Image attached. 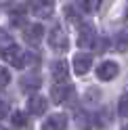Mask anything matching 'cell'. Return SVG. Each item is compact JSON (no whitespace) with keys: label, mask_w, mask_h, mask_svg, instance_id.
<instances>
[{"label":"cell","mask_w":128,"mask_h":130,"mask_svg":"<svg viewBox=\"0 0 128 130\" xmlns=\"http://www.w3.org/2000/svg\"><path fill=\"white\" fill-rule=\"evenodd\" d=\"M0 57L4 61H9L13 67H25V53L21 51L17 44H6V46H0Z\"/></svg>","instance_id":"6da1fadb"},{"label":"cell","mask_w":128,"mask_h":130,"mask_svg":"<svg viewBox=\"0 0 128 130\" xmlns=\"http://www.w3.org/2000/svg\"><path fill=\"white\" fill-rule=\"evenodd\" d=\"M99 99H101V90H99V88H88V90H86V94H84V101L88 103V105L99 103Z\"/></svg>","instance_id":"2e32d148"},{"label":"cell","mask_w":128,"mask_h":130,"mask_svg":"<svg viewBox=\"0 0 128 130\" xmlns=\"http://www.w3.org/2000/svg\"><path fill=\"white\" fill-rule=\"evenodd\" d=\"M51 74H53V78L57 80V82H65V80H67V74H69L67 63L61 61V59L53 61V65H51Z\"/></svg>","instance_id":"8fae6325"},{"label":"cell","mask_w":128,"mask_h":130,"mask_svg":"<svg viewBox=\"0 0 128 130\" xmlns=\"http://www.w3.org/2000/svg\"><path fill=\"white\" fill-rule=\"evenodd\" d=\"M111 118H114V116H111V109H101L97 113V124L99 126H107L111 122Z\"/></svg>","instance_id":"ac0fdd59"},{"label":"cell","mask_w":128,"mask_h":130,"mask_svg":"<svg viewBox=\"0 0 128 130\" xmlns=\"http://www.w3.org/2000/svg\"><path fill=\"white\" fill-rule=\"evenodd\" d=\"M71 94H74V86H69L65 82H59L51 88V96H53L55 103H65Z\"/></svg>","instance_id":"8992f818"},{"label":"cell","mask_w":128,"mask_h":130,"mask_svg":"<svg viewBox=\"0 0 128 130\" xmlns=\"http://www.w3.org/2000/svg\"><path fill=\"white\" fill-rule=\"evenodd\" d=\"M90 67H92V57L88 53H78L74 57V71L78 76H84Z\"/></svg>","instance_id":"ba28073f"},{"label":"cell","mask_w":128,"mask_h":130,"mask_svg":"<svg viewBox=\"0 0 128 130\" xmlns=\"http://www.w3.org/2000/svg\"><path fill=\"white\" fill-rule=\"evenodd\" d=\"M40 86H42V80H40L38 76H25L21 80V88L25 92H36Z\"/></svg>","instance_id":"7c38bea8"},{"label":"cell","mask_w":128,"mask_h":130,"mask_svg":"<svg viewBox=\"0 0 128 130\" xmlns=\"http://www.w3.org/2000/svg\"><path fill=\"white\" fill-rule=\"evenodd\" d=\"M84 13H97L101 9V0H82Z\"/></svg>","instance_id":"e0dca14e"},{"label":"cell","mask_w":128,"mask_h":130,"mask_svg":"<svg viewBox=\"0 0 128 130\" xmlns=\"http://www.w3.org/2000/svg\"><path fill=\"white\" fill-rule=\"evenodd\" d=\"M6 111H9V105L0 101V118H4V116H6Z\"/></svg>","instance_id":"7402d4cb"},{"label":"cell","mask_w":128,"mask_h":130,"mask_svg":"<svg viewBox=\"0 0 128 130\" xmlns=\"http://www.w3.org/2000/svg\"><path fill=\"white\" fill-rule=\"evenodd\" d=\"M0 130H6V128H2V126H0Z\"/></svg>","instance_id":"cb8c5ba5"},{"label":"cell","mask_w":128,"mask_h":130,"mask_svg":"<svg viewBox=\"0 0 128 130\" xmlns=\"http://www.w3.org/2000/svg\"><path fill=\"white\" fill-rule=\"evenodd\" d=\"M97 42V31L90 23H84V25H80V34H78V46L80 48H90L94 46Z\"/></svg>","instance_id":"3957f363"},{"label":"cell","mask_w":128,"mask_h":130,"mask_svg":"<svg viewBox=\"0 0 128 130\" xmlns=\"http://www.w3.org/2000/svg\"><path fill=\"white\" fill-rule=\"evenodd\" d=\"M53 9H55V2L53 0H29V11L36 15V17H51L53 15Z\"/></svg>","instance_id":"277c9868"},{"label":"cell","mask_w":128,"mask_h":130,"mask_svg":"<svg viewBox=\"0 0 128 130\" xmlns=\"http://www.w3.org/2000/svg\"><path fill=\"white\" fill-rule=\"evenodd\" d=\"M44 36V27L40 25V23H31V25H25L23 29V40H25L27 44H38L40 40Z\"/></svg>","instance_id":"52a82bcc"},{"label":"cell","mask_w":128,"mask_h":130,"mask_svg":"<svg viewBox=\"0 0 128 130\" xmlns=\"http://www.w3.org/2000/svg\"><path fill=\"white\" fill-rule=\"evenodd\" d=\"M9 84H11V74H9V69H6V67L0 65V88H6Z\"/></svg>","instance_id":"ffe728a7"},{"label":"cell","mask_w":128,"mask_h":130,"mask_svg":"<svg viewBox=\"0 0 128 130\" xmlns=\"http://www.w3.org/2000/svg\"><path fill=\"white\" fill-rule=\"evenodd\" d=\"M63 15H65V19H67L69 23H78V21H80V13L74 9V6H65Z\"/></svg>","instance_id":"d6986e66"},{"label":"cell","mask_w":128,"mask_h":130,"mask_svg":"<svg viewBox=\"0 0 128 130\" xmlns=\"http://www.w3.org/2000/svg\"><path fill=\"white\" fill-rule=\"evenodd\" d=\"M114 46H116V51H120V53L128 51V31H120V34L116 36V40H114Z\"/></svg>","instance_id":"5bb4252c"},{"label":"cell","mask_w":128,"mask_h":130,"mask_svg":"<svg viewBox=\"0 0 128 130\" xmlns=\"http://www.w3.org/2000/svg\"><path fill=\"white\" fill-rule=\"evenodd\" d=\"M49 44L53 51H67V46H69V38L65 34V29L63 27H53L51 29V34H49Z\"/></svg>","instance_id":"7a4b0ae2"},{"label":"cell","mask_w":128,"mask_h":130,"mask_svg":"<svg viewBox=\"0 0 128 130\" xmlns=\"http://www.w3.org/2000/svg\"><path fill=\"white\" fill-rule=\"evenodd\" d=\"M67 128V116L65 113H55V116L46 118L44 124H42V130H65Z\"/></svg>","instance_id":"9c48e42d"},{"label":"cell","mask_w":128,"mask_h":130,"mask_svg":"<svg viewBox=\"0 0 128 130\" xmlns=\"http://www.w3.org/2000/svg\"><path fill=\"white\" fill-rule=\"evenodd\" d=\"M118 111H120V116H128V94H124L122 99H120Z\"/></svg>","instance_id":"44dd1931"},{"label":"cell","mask_w":128,"mask_h":130,"mask_svg":"<svg viewBox=\"0 0 128 130\" xmlns=\"http://www.w3.org/2000/svg\"><path fill=\"white\" fill-rule=\"evenodd\" d=\"M11 124H13L15 128H25V126H27V116H25V111H13Z\"/></svg>","instance_id":"9a60e30c"},{"label":"cell","mask_w":128,"mask_h":130,"mask_svg":"<svg viewBox=\"0 0 128 130\" xmlns=\"http://www.w3.org/2000/svg\"><path fill=\"white\" fill-rule=\"evenodd\" d=\"M46 107H49V101L44 99L42 94H31L29 101H27V111L34 113V116H42V113L46 111Z\"/></svg>","instance_id":"30bf717a"},{"label":"cell","mask_w":128,"mask_h":130,"mask_svg":"<svg viewBox=\"0 0 128 130\" xmlns=\"http://www.w3.org/2000/svg\"><path fill=\"white\" fill-rule=\"evenodd\" d=\"M122 130H128V124H126V126H124V128H122Z\"/></svg>","instance_id":"603a6c76"},{"label":"cell","mask_w":128,"mask_h":130,"mask_svg":"<svg viewBox=\"0 0 128 130\" xmlns=\"http://www.w3.org/2000/svg\"><path fill=\"white\" fill-rule=\"evenodd\" d=\"M76 124L80 130H90L92 128V118L86 111H76Z\"/></svg>","instance_id":"4fadbf2b"},{"label":"cell","mask_w":128,"mask_h":130,"mask_svg":"<svg viewBox=\"0 0 128 130\" xmlns=\"http://www.w3.org/2000/svg\"><path fill=\"white\" fill-rule=\"evenodd\" d=\"M118 74H120V65H118L116 61H103L99 67H97V78L103 80V82L114 80Z\"/></svg>","instance_id":"5b68a950"}]
</instances>
